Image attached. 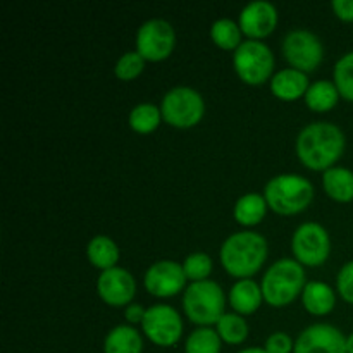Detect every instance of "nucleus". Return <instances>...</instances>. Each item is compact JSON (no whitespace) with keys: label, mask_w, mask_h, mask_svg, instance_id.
Listing matches in <instances>:
<instances>
[{"label":"nucleus","mask_w":353,"mask_h":353,"mask_svg":"<svg viewBox=\"0 0 353 353\" xmlns=\"http://www.w3.org/2000/svg\"><path fill=\"white\" fill-rule=\"evenodd\" d=\"M334 85L341 97L353 102V52L345 54L334 65Z\"/></svg>","instance_id":"obj_28"},{"label":"nucleus","mask_w":353,"mask_h":353,"mask_svg":"<svg viewBox=\"0 0 353 353\" xmlns=\"http://www.w3.org/2000/svg\"><path fill=\"white\" fill-rule=\"evenodd\" d=\"M347 352L353 353V333L347 338Z\"/></svg>","instance_id":"obj_36"},{"label":"nucleus","mask_w":353,"mask_h":353,"mask_svg":"<svg viewBox=\"0 0 353 353\" xmlns=\"http://www.w3.org/2000/svg\"><path fill=\"white\" fill-rule=\"evenodd\" d=\"M292 248L300 264L321 265L330 257V234L321 224L305 223L293 233Z\"/></svg>","instance_id":"obj_8"},{"label":"nucleus","mask_w":353,"mask_h":353,"mask_svg":"<svg viewBox=\"0 0 353 353\" xmlns=\"http://www.w3.org/2000/svg\"><path fill=\"white\" fill-rule=\"evenodd\" d=\"M283 54L286 61L299 71H314L321 64L324 47L317 34L309 30H293L283 40Z\"/></svg>","instance_id":"obj_9"},{"label":"nucleus","mask_w":353,"mask_h":353,"mask_svg":"<svg viewBox=\"0 0 353 353\" xmlns=\"http://www.w3.org/2000/svg\"><path fill=\"white\" fill-rule=\"evenodd\" d=\"M186 274L174 261H159L145 272V288L155 296H172L185 288Z\"/></svg>","instance_id":"obj_13"},{"label":"nucleus","mask_w":353,"mask_h":353,"mask_svg":"<svg viewBox=\"0 0 353 353\" xmlns=\"http://www.w3.org/2000/svg\"><path fill=\"white\" fill-rule=\"evenodd\" d=\"M86 254H88L90 262L95 268L103 269V271L116 268V262L119 261V248H117L116 241L110 240L109 236H103V234H99V236L90 240Z\"/></svg>","instance_id":"obj_21"},{"label":"nucleus","mask_w":353,"mask_h":353,"mask_svg":"<svg viewBox=\"0 0 353 353\" xmlns=\"http://www.w3.org/2000/svg\"><path fill=\"white\" fill-rule=\"evenodd\" d=\"M265 210H268V202L264 196L259 193H247L238 199L234 205V217L243 226H254L261 223L262 217L265 216Z\"/></svg>","instance_id":"obj_22"},{"label":"nucleus","mask_w":353,"mask_h":353,"mask_svg":"<svg viewBox=\"0 0 353 353\" xmlns=\"http://www.w3.org/2000/svg\"><path fill=\"white\" fill-rule=\"evenodd\" d=\"M210 37L221 48H238L241 45V28L233 19L221 17L210 28Z\"/></svg>","instance_id":"obj_25"},{"label":"nucleus","mask_w":353,"mask_h":353,"mask_svg":"<svg viewBox=\"0 0 353 353\" xmlns=\"http://www.w3.org/2000/svg\"><path fill=\"white\" fill-rule=\"evenodd\" d=\"M336 303V296L330 285L323 281H310L303 288V305L310 314L324 316L331 312Z\"/></svg>","instance_id":"obj_19"},{"label":"nucleus","mask_w":353,"mask_h":353,"mask_svg":"<svg viewBox=\"0 0 353 353\" xmlns=\"http://www.w3.org/2000/svg\"><path fill=\"white\" fill-rule=\"evenodd\" d=\"M141 326L148 340L159 347H172L178 343L183 333V321L178 310L162 303L147 309Z\"/></svg>","instance_id":"obj_10"},{"label":"nucleus","mask_w":353,"mask_h":353,"mask_svg":"<svg viewBox=\"0 0 353 353\" xmlns=\"http://www.w3.org/2000/svg\"><path fill=\"white\" fill-rule=\"evenodd\" d=\"M233 62L238 76L248 85L264 83L274 69L272 50L259 40L241 41L240 47L234 50Z\"/></svg>","instance_id":"obj_7"},{"label":"nucleus","mask_w":353,"mask_h":353,"mask_svg":"<svg viewBox=\"0 0 353 353\" xmlns=\"http://www.w3.org/2000/svg\"><path fill=\"white\" fill-rule=\"evenodd\" d=\"M145 314H147V310H145L141 305H138V303H133V305L126 307V319L130 321V323H141Z\"/></svg>","instance_id":"obj_34"},{"label":"nucleus","mask_w":353,"mask_h":353,"mask_svg":"<svg viewBox=\"0 0 353 353\" xmlns=\"http://www.w3.org/2000/svg\"><path fill=\"white\" fill-rule=\"evenodd\" d=\"M336 285L340 295L343 296L348 303H353V261L347 262V264L341 268V271L338 272Z\"/></svg>","instance_id":"obj_31"},{"label":"nucleus","mask_w":353,"mask_h":353,"mask_svg":"<svg viewBox=\"0 0 353 353\" xmlns=\"http://www.w3.org/2000/svg\"><path fill=\"white\" fill-rule=\"evenodd\" d=\"M268 257V241L255 231H240L226 238L221 247V262L231 276L250 279Z\"/></svg>","instance_id":"obj_2"},{"label":"nucleus","mask_w":353,"mask_h":353,"mask_svg":"<svg viewBox=\"0 0 353 353\" xmlns=\"http://www.w3.org/2000/svg\"><path fill=\"white\" fill-rule=\"evenodd\" d=\"M314 196V186L300 174H279L269 179L264 199L274 212L288 216L305 209Z\"/></svg>","instance_id":"obj_4"},{"label":"nucleus","mask_w":353,"mask_h":353,"mask_svg":"<svg viewBox=\"0 0 353 353\" xmlns=\"http://www.w3.org/2000/svg\"><path fill=\"white\" fill-rule=\"evenodd\" d=\"M345 150V134L336 124L319 121L310 123L296 138L300 161L316 171H327Z\"/></svg>","instance_id":"obj_1"},{"label":"nucleus","mask_w":353,"mask_h":353,"mask_svg":"<svg viewBox=\"0 0 353 353\" xmlns=\"http://www.w3.org/2000/svg\"><path fill=\"white\" fill-rule=\"evenodd\" d=\"M278 24V10L268 0H255L247 3L240 14V28L245 34L257 40L268 37Z\"/></svg>","instance_id":"obj_15"},{"label":"nucleus","mask_w":353,"mask_h":353,"mask_svg":"<svg viewBox=\"0 0 353 353\" xmlns=\"http://www.w3.org/2000/svg\"><path fill=\"white\" fill-rule=\"evenodd\" d=\"M176 33L165 19H150L141 24L137 34V52L145 61H162L174 48Z\"/></svg>","instance_id":"obj_11"},{"label":"nucleus","mask_w":353,"mask_h":353,"mask_svg":"<svg viewBox=\"0 0 353 353\" xmlns=\"http://www.w3.org/2000/svg\"><path fill=\"white\" fill-rule=\"evenodd\" d=\"M162 112L154 103H138L130 114V124L138 133H150L161 123Z\"/></svg>","instance_id":"obj_27"},{"label":"nucleus","mask_w":353,"mask_h":353,"mask_svg":"<svg viewBox=\"0 0 353 353\" xmlns=\"http://www.w3.org/2000/svg\"><path fill=\"white\" fill-rule=\"evenodd\" d=\"M162 117L174 128H192L205 112V102L196 90L190 86H176L162 99Z\"/></svg>","instance_id":"obj_6"},{"label":"nucleus","mask_w":353,"mask_h":353,"mask_svg":"<svg viewBox=\"0 0 353 353\" xmlns=\"http://www.w3.org/2000/svg\"><path fill=\"white\" fill-rule=\"evenodd\" d=\"M262 288L254 279H240L230 292V303L238 314H252L262 303Z\"/></svg>","instance_id":"obj_17"},{"label":"nucleus","mask_w":353,"mask_h":353,"mask_svg":"<svg viewBox=\"0 0 353 353\" xmlns=\"http://www.w3.org/2000/svg\"><path fill=\"white\" fill-rule=\"evenodd\" d=\"M262 295L272 307L288 305L305 288V271L299 261L281 259L262 278Z\"/></svg>","instance_id":"obj_3"},{"label":"nucleus","mask_w":353,"mask_h":353,"mask_svg":"<svg viewBox=\"0 0 353 353\" xmlns=\"http://www.w3.org/2000/svg\"><path fill=\"white\" fill-rule=\"evenodd\" d=\"M309 78L299 69H281L271 79V90L281 100H296L309 90Z\"/></svg>","instance_id":"obj_16"},{"label":"nucleus","mask_w":353,"mask_h":353,"mask_svg":"<svg viewBox=\"0 0 353 353\" xmlns=\"http://www.w3.org/2000/svg\"><path fill=\"white\" fill-rule=\"evenodd\" d=\"M224 292L216 281H196L185 290L183 307L190 321L207 327L209 324H217L224 316Z\"/></svg>","instance_id":"obj_5"},{"label":"nucleus","mask_w":353,"mask_h":353,"mask_svg":"<svg viewBox=\"0 0 353 353\" xmlns=\"http://www.w3.org/2000/svg\"><path fill=\"white\" fill-rule=\"evenodd\" d=\"M217 333L230 345L243 343L248 336V324L240 314H224L217 323Z\"/></svg>","instance_id":"obj_24"},{"label":"nucleus","mask_w":353,"mask_h":353,"mask_svg":"<svg viewBox=\"0 0 353 353\" xmlns=\"http://www.w3.org/2000/svg\"><path fill=\"white\" fill-rule=\"evenodd\" d=\"M324 190L338 202L353 200V172L347 168H331L324 171Z\"/></svg>","instance_id":"obj_20"},{"label":"nucleus","mask_w":353,"mask_h":353,"mask_svg":"<svg viewBox=\"0 0 353 353\" xmlns=\"http://www.w3.org/2000/svg\"><path fill=\"white\" fill-rule=\"evenodd\" d=\"M143 350V340L140 333L131 326H116L109 331L103 341V352L105 353H141Z\"/></svg>","instance_id":"obj_18"},{"label":"nucleus","mask_w":353,"mask_h":353,"mask_svg":"<svg viewBox=\"0 0 353 353\" xmlns=\"http://www.w3.org/2000/svg\"><path fill=\"white\" fill-rule=\"evenodd\" d=\"M183 271H185L186 279H192V283L205 281L212 271V259L202 252H195L183 262Z\"/></svg>","instance_id":"obj_29"},{"label":"nucleus","mask_w":353,"mask_h":353,"mask_svg":"<svg viewBox=\"0 0 353 353\" xmlns=\"http://www.w3.org/2000/svg\"><path fill=\"white\" fill-rule=\"evenodd\" d=\"M293 348H295V343L290 338V334L283 333V331L272 333L265 341V352L268 353H290Z\"/></svg>","instance_id":"obj_32"},{"label":"nucleus","mask_w":353,"mask_h":353,"mask_svg":"<svg viewBox=\"0 0 353 353\" xmlns=\"http://www.w3.org/2000/svg\"><path fill=\"white\" fill-rule=\"evenodd\" d=\"M338 97H340V92L334 83L327 81V79H319L309 86L305 93V102L312 110L326 112L331 107L336 105Z\"/></svg>","instance_id":"obj_23"},{"label":"nucleus","mask_w":353,"mask_h":353,"mask_svg":"<svg viewBox=\"0 0 353 353\" xmlns=\"http://www.w3.org/2000/svg\"><path fill=\"white\" fill-rule=\"evenodd\" d=\"M293 353H348L347 338L338 327L317 323L300 333Z\"/></svg>","instance_id":"obj_12"},{"label":"nucleus","mask_w":353,"mask_h":353,"mask_svg":"<svg viewBox=\"0 0 353 353\" xmlns=\"http://www.w3.org/2000/svg\"><path fill=\"white\" fill-rule=\"evenodd\" d=\"M186 353H219L221 336L210 327H199L188 336L185 345Z\"/></svg>","instance_id":"obj_26"},{"label":"nucleus","mask_w":353,"mask_h":353,"mask_svg":"<svg viewBox=\"0 0 353 353\" xmlns=\"http://www.w3.org/2000/svg\"><path fill=\"white\" fill-rule=\"evenodd\" d=\"M333 9L341 19L353 21V0H334Z\"/></svg>","instance_id":"obj_33"},{"label":"nucleus","mask_w":353,"mask_h":353,"mask_svg":"<svg viewBox=\"0 0 353 353\" xmlns=\"http://www.w3.org/2000/svg\"><path fill=\"white\" fill-rule=\"evenodd\" d=\"M145 68V59L141 57L140 52H128L123 57L117 61L116 64V74L121 79H133L143 71Z\"/></svg>","instance_id":"obj_30"},{"label":"nucleus","mask_w":353,"mask_h":353,"mask_svg":"<svg viewBox=\"0 0 353 353\" xmlns=\"http://www.w3.org/2000/svg\"><path fill=\"white\" fill-rule=\"evenodd\" d=\"M238 353H268L265 348H259V347H252V348H245V350L238 352Z\"/></svg>","instance_id":"obj_35"},{"label":"nucleus","mask_w":353,"mask_h":353,"mask_svg":"<svg viewBox=\"0 0 353 353\" xmlns=\"http://www.w3.org/2000/svg\"><path fill=\"white\" fill-rule=\"evenodd\" d=\"M97 290L103 302L114 307H123L133 300L137 283L130 271L123 268H112L103 271L97 281Z\"/></svg>","instance_id":"obj_14"}]
</instances>
